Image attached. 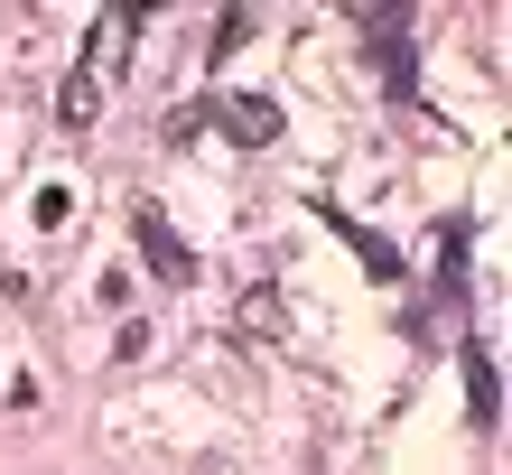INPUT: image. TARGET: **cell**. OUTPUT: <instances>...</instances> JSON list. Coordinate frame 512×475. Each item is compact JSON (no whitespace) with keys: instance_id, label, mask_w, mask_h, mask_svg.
<instances>
[{"instance_id":"6da1fadb","label":"cell","mask_w":512,"mask_h":475,"mask_svg":"<svg viewBox=\"0 0 512 475\" xmlns=\"http://www.w3.org/2000/svg\"><path fill=\"white\" fill-rule=\"evenodd\" d=\"M205 122H215L233 150H270V140H280V103H270V94H215V103H187L168 131L187 140V131H205Z\"/></svg>"},{"instance_id":"7a4b0ae2","label":"cell","mask_w":512,"mask_h":475,"mask_svg":"<svg viewBox=\"0 0 512 475\" xmlns=\"http://www.w3.org/2000/svg\"><path fill=\"white\" fill-rule=\"evenodd\" d=\"M364 56H373V75H382V94L391 103H419V47H410V10H364Z\"/></svg>"},{"instance_id":"3957f363","label":"cell","mask_w":512,"mask_h":475,"mask_svg":"<svg viewBox=\"0 0 512 475\" xmlns=\"http://www.w3.org/2000/svg\"><path fill=\"white\" fill-rule=\"evenodd\" d=\"M308 205H317V215H326V224H336L345 243H354V261H364V271H373L382 289H401V280H410V261H401V243H391V233H373V224H354V215H345L336 196H308Z\"/></svg>"},{"instance_id":"277c9868","label":"cell","mask_w":512,"mask_h":475,"mask_svg":"<svg viewBox=\"0 0 512 475\" xmlns=\"http://www.w3.org/2000/svg\"><path fill=\"white\" fill-rule=\"evenodd\" d=\"M131 243H140V261H149L159 280H196V252L177 243V224L159 215V205H140V215H131Z\"/></svg>"},{"instance_id":"5b68a950","label":"cell","mask_w":512,"mask_h":475,"mask_svg":"<svg viewBox=\"0 0 512 475\" xmlns=\"http://www.w3.org/2000/svg\"><path fill=\"white\" fill-rule=\"evenodd\" d=\"M457 373H466V429H503V373H494V354L485 345H457Z\"/></svg>"},{"instance_id":"8992f818","label":"cell","mask_w":512,"mask_h":475,"mask_svg":"<svg viewBox=\"0 0 512 475\" xmlns=\"http://www.w3.org/2000/svg\"><path fill=\"white\" fill-rule=\"evenodd\" d=\"M438 308H466V215L438 224Z\"/></svg>"},{"instance_id":"52a82bcc","label":"cell","mask_w":512,"mask_h":475,"mask_svg":"<svg viewBox=\"0 0 512 475\" xmlns=\"http://www.w3.org/2000/svg\"><path fill=\"white\" fill-rule=\"evenodd\" d=\"M56 112H66V131H84V122L103 112V84H94V75L75 66V75H66V94H56Z\"/></svg>"},{"instance_id":"ba28073f","label":"cell","mask_w":512,"mask_h":475,"mask_svg":"<svg viewBox=\"0 0 512 475\" xmlns=\"http://www.w3.org/2000/svg\"><path fill=\"white\" fill-rule=\"evenodd\" d=\"M243 38H252V10H224V19H215V56H233Z\"/></svg>"},{"instance_id":"9c48e42d","label":"cell","mask_w":512,"mask_h":475,"mask_svg":"<svg viewBox=\"0 0 512 475\" xmlns=\"http://www.w3.org/2000/svg\"><path fill=\"white\" fill-rule=\"evenodd\" d=\"M66 215H75V196H66V187H38V224L56 233V224H66Z\"/></svg>"}]
</instances>
